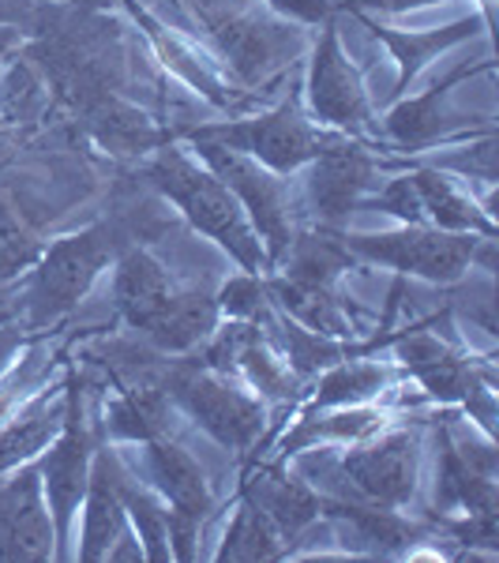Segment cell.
Here are the masks:
<instances>
[{
    "label": "cell",
    "instance_id": "5",
    "mask_svg": "<svg viewBox=\"0 0 499 563\" xmlns=\"http://www.w3.org/2000/svg\"><path fill=\"white\" fill-rule=\"evenodd\" d=\"M346 249L353 256L395 267L398 275L424 282H458L477 263V233H451L435 225H406L395 233H350Z\"/></svg>",
    "mask_w": 499,
    "mask_h": 563
},
{
    "label": "cell",
    "instance_id": "23",
    "mask_svg": "<svg viewBox=\"0 0 499 563\" xmlns=\"http://www.w3.org/2000/svg\"><path fill=\"white\" fill-rule=\"evenodd\" d=\"M474 65H462L458 71H451L443 84H435L432 90H424L421 98H410V102L395 106L391 113H387L384 129L391 135L395 143H402V147H424V143L440 140L443 132H447V117H443V98H447V90L458 84L462 76H469Z\"/></svg>",
    "mask_w": 499,
    "mask_h": 563
},
{
    "label": "cell",
    "instance_id": "9",
    "mask_svg": "<svg viewBox=\"0 0 499 563\" xmlns=\"http://www.w3.org/2000/svg\"><path fill=\"white\" fill-rule=\"evenodd\" d=\"M308 106L323 124L346 132H365L368 129V95L361 71L350 65V57L342 53L339 23L323 20L320 45L312 57V76H308Z\"/></svg>",
    "mask_w": 499,
    "mask_h": 563
},
{
    "label": "cell",
    "instance_id": "30",
    "mask_svg": "<svg viewBox=\"0 0 499 563\" xmlns=\"http://www.w3.org/2000/svg\"><path fill=\"white\" fill-rule=\"evenodd\" d=\"M237 372H244V376H248V387L252 390H259V395H267V398L293 395V384H297L293 368L286 365L282 353H275V350L267 346V342H263V334H259V339H252L248 346H244Z\"/></svg>",
    "mask_w": 499,
    "mask_h": 563
},
{
    "label": "cell",
    "instance_id": "1",
    "mask_svg": "<svg viewBox=\"0 0 499 563\" xmlns=\"http://www.w3.org/2000/svg\"><path fill=\"white\" fill-rule=\"evenodd\" d=\"M147 177L162 196L174 199L199 233H207L211 241L222 244L248 275H263V271L270 267L259 233L252 230L241 199L207 166L192 162L185 151L166 147V151H158V158L147 166Z\"/></svg>",
    "mask_w": 499,
    "mask_h": 563
},
{
    "label": "cell",
    "instance_id": "17",
    "mask_svg": "<svg viewBox=\"0 0 499 563\" xmlns=\"http://www.w3.org/2000/svg\"><path fill=\"white\" fill-rule=\"evenodd\" d=\"M244 496H252L256 504L267 511V519L278 526V533H282L286 541H293L297 533L308 530L315 519H320V493L315 488H308L301 477L286 474V470H263L259 477L248 481V488H244Z\"/></svg>",
    "mask_w": 499,
    "mask_h": 563
},
{
    "label": "cell",
    "instance_id": "24",
    "mask_svg": "<svg viewBox=\"0 0 499 563\" xmlns=\"http://www.w3.org/2000/svg\"><path fill=\"white\" fill-rule=\"evenodd\" d=\"M387 417L372 406H326L323 417L308 413L301 417V424L293 429V435H286L282 443V455H297V451L312 448V443H357L365 435H376L384 429Z\"/></svg>",
    "mask_w": 499,
    "mask_h": 563
},
{
    "label": "cell",
    "instance_id": "32",
    "mask_svg": "<svg viewBox=\"0 0 499 563\" xmlns=\"http://www.w3.org/2000/svg\"><path fill=\"white\" fill-rule=\"evenodd\" d=\"M218 308L222 312H230L233 320H263L267 316V282H263V275H237V278H230L222 286V294L214 297Z\"/></svg>",
    "mask_w": 499,
    "mask_h": 563
},
{
    "label": "cell",
    "instance_id": "29",
    "mask_svg": "<svg viewBox=\"0 0 499 563\" xmlns=\"http://www.w3.org/2000/svg\"><path fill=\"white\" fill-rule=\"evenodd\" d=\"M278 331V339H282V346H286V365L293 368V376L297 379H304V376H315L320 368H331V365H339V361H346L350 357V350L342 346L339 339H326V334H315V331H308V327L301 323H270Z\"/></svg>",
    "mask_w": 499,
    "mask_h": 563
},
{
    "label": "cell",
    "instance_id": "4",
    "mask_svg": "<svg viewBox=\"0 0 499 563\" xmlns=\"http://www.w3.org/2000/svg\"><path fill=\"white\" fill-rule=\"evenodd\" d=\"M252 387H241L233 384V376L225 372H214V368H196V365H185V368H174L166 379V395L185 410L192 421L203 429L211 440H218L222 448H248L252 440L259 435L263 421V402L256 395H248Z\"/></svg>",
    "mask_w": 499,
    "mask_h": 563
},
{
    "label": "cell",
    "instance_id": "36",
    "mask_svg": "<svg viewBox=\"0 0 499 563\" xmlns=\"http://www.w3.org/2000/svg\"><path fill=\"white\" fill-rule=\"evenodd\" d=\"M71 4H102V0H71Z\"/></svg>",
    "mask_w": 499,
    "mask_h": 563
},
{
    "label": "cell",
    "instance_id": "8",
    "mask_svg": "<svg viewBox=\"0 0 499 563\" xmlns=\"http://www.w3.org/2000/svg\"><path fill=\"white\" fill-rule=\"evenodd\" d=\"M417 470H421V435L410 429L384 432L379 440H357L339 462V474L368 504L406 507L417 493Z\"/></svg>",
    "mask_w": 499,
    "mask_h": 563
},
{
    "label": "cell",
    "instance_id": "15",
    "mask_svg": "<svg viewBox=\"0 0 499 563\" xmlns=\"http://www.w3.org/2000/svg\"><path fill=\"white\" fill-rule=\"evenodd\" d=\"M174 294H177L174 278H169V271L162 267L151 252L132 249L117 260L113 301H117V312H121L135 331H147L151 320L169 305Z\"/></svg>",
    "mask_w": 499,
    "mask_h": 563
},
{
    "label": "cell",
    "instance_id": "26",
    "mask_svg": "<svg viewBox=\"0 0 499 563\" xmlns=\"http://www.w3.org/2000/svg\"><path fill=\"white\" fill-rule=\"evenodd\" d=\"M282 552H286V538L278 533V526L267 519V511H263L256 499L244 496L230 530H225L218 560H278Z\"/></svg>",
    "mask_w": 499,
    "mask_h": 563
},
{
    "label": "cell",
    "instance_id": "13",
    "mask_svg": "<svg viewBox=\"0 0 499 563\" xmlns=\"http://www.w3.org/2000/svg\"><path fill=\"white\" fill-rule=\"evenodd\" d=\"M124 470L117 455L98 451L95 462H90V485L84 496V549H79V560L98 563L109 556L113 541L121 538L124 530Z\"/></svg>",
    "mask_w": 499,
    "mask_h": 563
},
{
    "label": "cell",
    "instance_id": "28",
    "mask_svg": "<svg viewBox=\"0 0 499 563\" xmlns=\"http://www.w3.org/2000/svg\"><path fill=\"white\" fill-rule=\"evenodd\" d=\"M282 260L286 278L308 282V286H331L353 263V252L342 238H293Z\"/></svg>",
    "mask_w": 499,
    "mask_h": 563
},
{
    "label": "cell",
    "instance_id": "11",
    "mask_svg": "<svg viewBox=\"0 0 499 563\" xmlns=\"http://www.w3.org/2000/svg\"><path fill=\"white\" fill-rule=\"evenodd\" d=\"M376 162L368 158L357 143L331 140L326 147L308 162L304 177V196L312 203L315 218L323 225H342L353 214V207L361 203L365 188L372 185Z\"/></svg>",
    "mask_w": 499,
    "mask_h": 563
},
{
    "label": "cell",
    "instance_id": "21",
    "mask_svg": "<svg viewBox=\"0 0 499 563\" xmlns=\"http://www.w3.org/2000/svg\"><path fill=\"white\" fill-rule=\"evenodd\" d=\"M218 312H222V308H218L214 297L196 294V289H188V294L177 289V294L169 297V305L151 320L147 339L154 342V350H162V353H185L211 339L218 327Z\"/></svg>",
    "mask_w": 499,
    "mask_h": 563
},
{
    "label": "cell",
    "instance_id": "22",
    "mask_svg": "<svg viewBox=\"0 0 499 563\" xmlns=\"http://www.w3.org/2000/svg\"><path fill=\"white\" fill-rule=\"evenodd\" d=\"M267 297H275L286 308V316H293V323L308 327V331L326 334V339H353V320L331 297V286H308V282L282 275L267 282Z\"/></svg>",
    "mask_w": 499,
    "mask_h": 563
},
{
    "label": "cell",
    "instance_id": "16",
    "mask_svg": "<svg viewBox=\"0 0 499 563\" xmlns=\"http://www.w3.org/2000/svg\"><path fill=\"white\" fill-rule=\"evenodd\" d=\"M357 20L368 26L372 38H379L387 45V49L395 53L398 60V84L395 90H406L413 84V76L421 71L424 65H429L432 57H440L443 49H451V45L474 38V34H480V23L477 15H469V20H458V23H447V26H435V31H395V26H384L376 20H368L365 12H357Z\"/></svg>",
    "mask_w": 499,
    "mask_h": 563
},
{
    "label": "cell",
    "instance_id": "10",
    "mask_svg": "<svg viewBox=\"0 0 499 563\" xmlns=\"http://www.w3.org/2000/svg\"><path fill=\"white\" fill-rule=\"evenodd\" d=\"M53 541L38 462H23L20 474L0 485V560H49Z\"/></svg>",
    "mask_w": 499,
    "mask_h": 563
},
{
    "label": "cell",
    "instance_id": "20",
    "mask_svg": "<svg viewBox=\"0 0 499 563\" xmlns=\"http://www.w3.org/2000/svg\"><path fill=\"white\" fill-rule=\"evenodd\" d=\"M214 38L222 42L225 57L233 60V68L244 79H259L267 76L275 65H282L286 53L297 49V38L289 42V34L282 26H270L263 20H225L214 23Z\"/></svg>",
    "mask_w": 499,
    "mask_h": 563
},
{
    "label": "cell",
    "instance_id": "31",
    "mask_svg": "<svg viewBox=\"0 0 499 563\" xmlns=\"http://www.w3.org/2000/svg\"><path fill=\"white\" fill-rule=\"evenodd\" d=\"M45 106V84L38 79L34 65L26 60H12L0 71V113L8 121H31L34 113Z\"/></svg>",
    "mask_w": 499,
    "mask_h": 563
},
{
    "label": "cell",
    "instance_id": "12",
    "mask_svg": "<svg viewBox=\"0 0 499 563\" xmlns=\"http://www.w3.org/2000/svg\"><path fill=\"white\" fill-rule=\"evenodd\" d=\"M398 361L440 402H462L477 384H492V372L458 357L447 342H440L435 334L421 331V327H413V331H406L398 339Z\"/></svg>",
    "mask_w": 499,
    "mask_h": 563
},
{
    "label": "cell",
    "instance_id": "2",
    "mask_svg": "<svg viewBox=\"0 0 499 563\" xmlns=\"http://www.w3.org/2000/svg\"><path fill=\"white\" fill-rule=\"evenodd\" d=\"M203 166L241 199L252 230L259 233L267 263H282L286 249L293 244V192L282 180V174H270L256 158L241 151H230L214 140H192Z\"/></svg>",
    "mask_w": 499,
    "mask_h": 563
},
{
    "label": "cell",
    "instance_id": "7",
    "mask_svg": "<svg viewBox=\"0 0 499 563\" xmlns=\"http://www.w3.org/2000/svg\"><path fill=\"white\" fill-rule=\"evenodd\" d=\"M188 135L192 140H214L230 151L248 154L259 166H267L270 174H293L331 143L297 113V106H282L267 117H256V121L218 124V129H199Z\"/></svg>",
    "mask_w": 499,
    "mask_h": 563
},
{
    "label": "cell",
    "instance_id": "33",
    "mask_svg": "<svg viewBox=\"0 0 499 563\" xmlns=\"http://www.w3.org/2000/svg\"><path fill=\"white\" fill-rule=\"evenodd\" d=\"M372 207H376V211H387V214L402 218L406 225H424V222H429V218H424L421 196H417V188H413L410 174H406V177H395L391 185L384 188V192L372 199Z\"/></svg>",
    "mask_w": 499,
    "mask_h": 563
},
{
    "label": "cell",
    "instance_id": "3",
    "mask_svg": "<svg viewBox=\"0 0 499 563\" xmlns=\"http://www.w3.org/2000/svg\"><path fill=\"white\" fill-rule=\"evenodd\" d=\"M117 249H121V238L113 225H90L84 233L53 241L42 252L31 278V294H26L31 323H53L84 301L95 278L106 271V263L117 256Z\"/></svg>",
    "mask_w": 499,
    "mask_h": 563
},
{
    "label": "cell",
    "instance_id": "6",
    "mask_svg": "<svg viewBox=\"0 0 499 563\" xmlns=\"http://www.w3.org/2000/svg\"><path fill=\"white\" fill-rule=\"evenodd\" d=\"M90 462H95V451H90L84 402H79L76 376H68L65 424H60V432L53 435V448L42 451V462H38L45 504H49V515H53V533H57L60 544L71 538L76 511L84 507V496L90 485Z\"/></svg>",
    "mask_w": 499,
    "mask_h": 563
},
{
    "label": "cell",
    "instance_id": "25",
    "mask_svg": "<svg viewBox=\"0 0 499 563\" xmlns=\"http://www.w3.org/2000/svg\"><path fill=\"white\" fill-rule=\"evenodd\" d=\"M435 504L455 507L462 515L474 511H499L496 504V477H485L469 466L466 459L451 448L447 432H443V455H440V485H435Z\"/></svg>",
    "mask_w": 499,
    "mask_h": 563
},
{
    "label": "cell",
    "instance_id": "18",
    "mask_svg": "<svg viewBox=\"0 0 499 563\" xmlns=\"http://www.w3.org/2000/svg\"><path fill=\"white\" fill-rule=\"evenodd\" d=\"M68 410V390H53L42 395L38 402H31L23 413H15L12 421L0 429V474L8 470H20L23 462H34L45 448L53 443V435L65 424Z\"/></svg>",
    "mask_w": 499,
    "mask_h": 563
},
{
    "label": "cell",
    "instance_id": "14",
    "mask_svg": "<svg viewBox=\"0 0 499 563\" xmlns=\"http://www.w3.org/2000/svg\"><path fill=\"white\" fill-rule=\"evenodd\" d=\"M143 448H147V474L158 496L166 499V507L188 515V519H203L211 511V485H207L199 462L166 435H151V440H143Z\"/></svg>",
    "mask_w": 499,
    "mask_h": 563
},
{
    "label": "cell",
    "instance_id": "19",
    "mask_svg": "<svg viewBox=\"0 0 499 563\" xmlns=\"http://www.w3.org/2000/svg\"><path fill=\"white\" fill-rule=\"evenodd\" d=\"M417 196H421L424 218L435 230L451 233H477V238H496L492 211H480V207L466 192H458V185L451 177H443L440 169L424 166L410 174Z\"/></svg>",
    "mask_w": 499,
    "mask_h": 563
},
{
    "label": "cell",
    "instance_id": "27",
    "mask_svg": "<svg viewBox=\"0 0 499 563\" xmlns=\"http://www.w3.org/2000/svg\"><path fill=\"white\" fill-rule=\"evenodd\" d=\"M391 384V368L376 365V361L346 357L320 379V390L312 395V410H326V406H365L379 390Z\"/></svg>",
    "mask_w": 499,
    "mask_h": 563
},
{
    "label": "cell",
    "instance_id": "35",
    "mask_svg": "<svg viewBox=\"0 0 499 563\" xmlns=\"http://www.w3.org/2000/svg\"><path fill=\"white\" fill-rule=\"evenodd\" d=\"M372 8H384V12H410V8H424V4H447V0H365Z\"/></svg>",
    "mask_w": 499,
    "mask_h": 563
},
{
    "label": "cell",
    "instance_id": "34",
    "mask_svg": "<svg viewBox=\"0 0 499 563\" xmlns=\"http://www.w3.org/2000/svg\"><path fill=\"white\" fill-rule=\"evenodd\" d=\"M275 8H282V12L297 15V20L304 23H320V20H331V0H270Z\"/></svg>",
    "mask_w": 499,
    "mask_h": 563
}]
</instances>
